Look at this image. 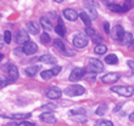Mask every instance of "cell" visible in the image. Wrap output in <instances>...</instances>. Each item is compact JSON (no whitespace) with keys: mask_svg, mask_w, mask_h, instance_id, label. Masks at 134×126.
<instances>
[{"mask_svg":"<svg viewBox=\"0 0 134 126\" xmlns=\"http://www.w3.org/2000/svg\"><path fill=\"white\" fill-rule=\"evenodd\" d=\"M87 15L89 16L90 21H92V20H96V18H98V12H96V10L93 6H89L88 7V14H87Z\"/></svg>","mask_w":134,"mask_h":126,"instance_id":"obj_26","label":"cell"},{"mask_svg":"<svg viewBox=\"0 0 134 126\" xmlns=\"http://www.w3.org/2000/svg\"><path fill=\"white\" fill-rule=\"evenodd\" d=\"M95 75L96 74H94V73H92V72H87V73H84V79L87 81H94L95 80Z\"/></svg>","mask_w":134,"mask_h":126,"instance_id":"obj_31","label":"cell"},{"mask_svg":"<svg viewBox=\"0 0 134 126\" xmlns=\"http://www.w3.org/2000/svg\"><path fill=\"white\" fill-rule=\"evenodd\" d=\"M107 6H109V10H111L112 12H123V10H122V6L117 5V4L107 3Z\"/></svg>","mask_w":134,"mask_h":126,"instance_id":"obj_23","label":"cell"},{"mask_svg":"<svg viewBox=\"0 0 134 126\" xmlns=\"http://www.w3.org/2000/svg\"><path fill=\"white\" fill-rule=\"evenodd\" d=\"M85 33H87L89 36H93V38H94V36L96 35L95 34V30H94L93 28H90V27H87V29H85Z\"/></svg>","mask_w":134,"mask_h":126,"instance_id":"obj_35","label":"cell"},{"mask_svg":"<svg viewBox=\"0 0 134 126\" xmlns=\"http://www.w3.org/2000/svg\"><path fill=\"white\" fill-rule=\"evenodd\" d=\"M106 51H107V47H106V45H104V44L96 45L95 49H94V52L98 53V55H104V53H106Z\"/></svg>","mask_w":134,"mask_h":126,"instance_id":"obj_24","label":"cell"},{"mask_svg":"<svg viewBox=\"0 0 134 126\" xmlns=\"http://www.w3.org/2000/svg\"><path fill=\"white\" fill-rule=\"evenodd\" d=\"M0 87H3V86H1V83H0Z\"/></svg>","mask_w":134,"mask_h":126,"instance_id":"obj_47","label":"cell"},{"mask_svg":"<svg viewBox=\"0 0 134 126\" xmlns=\"http://www.w3.org/2000/svg\"><path fill=\"white\" fill-rule=\"evenodd\" d=\"M124 33H126V32H124V29H123L122 26H116V27L113 28V32L111 33V35L113 36V39H116L117 41H120Z\"/></svg>","mask_w":134,"mask_h":126,"instance_id":"obj_13","label":"cell"},{"mask_svg":"<svg viewBox=\"0 0 134 126\" xmlns=\"http://www.w3.org/2000/svg\"><path fill=\"white\" fill-rule=\"evenodd\" d=\"M121 105H122V103H121V104H117V105H116V108L113 109V110H115V112H117V110H120V109H121Z\"/></svg>","mask_w":134,"mask_h":126,"instance_id":"obj_42","label":"cell"},{"mask_svg":"<svg viewBox=\"0 0 134 126\" xmlns=\"http://www.w3.org/2000/svg\"><path fill=\"white\" fill-rule=\"evenodd\" d=\"M50 35L48 34V33H43V34H40V41L43 42V44H49L50 42Z\"/></svg>","mask_w":134,"mask_h":126,"instance_id":"obj_30","label":"cell"},{"mask_svg":"<svg viewBox=\"0 0 134 126\" xmlns=\"http://www.w3.org/2000/svg\"><path fill=\"white\" fill-rule=\"evenodd\" d=\"M28 39H29V35H28V33H27L25 29L18 30L17 33H16V36H15L16 42H17V44H23V45L28 41Z\"/></svg>","mask_w":134,"mask_h":126,"instance_id":"obj_7","label":"cell"},{"mask_svg":"<svg viewBox=\"0 0 134 126\" xmlns=\"http://www.w3.org/2000/svg\"><path fill=\"white\" fill-rule=\"evenodd\" d=\"M95 126H113V124L109 120H99L95 123Z\"/></svg>","mask_w":134,"mask_h":126,"instance_id":"obj_32","label":"cell"},{"mask_svg":"<svg viewBox=\"0 0 134 126\" xmlns=\"http://www.w3.org/2000/svg\"><path fill=\"white\" fill-rule=\"evenodd\" d=\"M5 70H6L7 74H9V78H10L11 81L17 80V78H18V70H17V67L15 66V64H9V66L5 68Z\"/></svg>","mask_w":134,"mask_h":126,"instance_id":"obj_10","label":"cell"},{"mask_svg":"<svg viewBox=\"0 0 134 126\" xmlns=\"http://www.w3.org/2000/svg\"><path fill=\"white\" fill-rule=\"evenodd\" d=\"M133 74H134V70H133Z\"/></svg>","mask_w":134,"mask_h":126,"instance_id":"obj_48","label":"cell"},{"mask_svg":"<svg viewBox=\"0 0 134 126\" xmlns=\"http://www.w3.org/2000/svg\"><path fill=\"white\" fill-rule=\"evenodd\" d=\"M84 73H85V70L83 69V68H74V69L72 70V73L70 74V78H68V79H70V81H72V83H76V81L83 79Z\"/></svg>","mask_w":134,"mask_h":126,"instance_id":"obj_6","label":"cell"},{"mask_svg":"<svg viewBox=\"0 0 134 126\" xmlns=\"http://www.w3.org/2000/svg\"><path fill=\"white\" fill-rule=\"evenodd\" d=\"M120 79H121V75L118 73H109L101 78L102 83H105V84H113V83L118 81Z\"/></svg>","mask_w":134,"mask_h":126,"instance_id":"obj_8","label":"cell"},{"mask_svg":"<svg viewBox=\"0 0 134 126\" xmlns=\"http://www.w3.org/2000/svg\"><path fill=\"white\" fill-rule=\"evenodd\" d=\"M79 17H81V20L83 21V23H84L87 27H90V24H92V21H90L89 16L87 15V12H81V14H79Z\"/></svg>","mask_w":134,"mask_h":126,"instance_id":"obj_22","label":"cell"},{"mask_svg":"<svg viewBox=\"0 0 134 126\" xmlns=\"http://www.w3.org/2000/svg\"><path fill=\"white\" fill-rule=\"evenodd\" d=\"M39 61L42 63H45V64H55L56 63V58L51 55H43L39 57Z\"/></svg>","mask_w":134,"mask_h":126,"instance_id":"obj_15","label":"cell"},{"mask_svg":"<svg viewBox=\"0 0 134 126\" xmlns=\"http://www.w3.org/2000/svg\"><path fill=\"white\" fill-rule=\"evenodd\" d=\"M64 16L68 21H76L78 18L77 11L73 10V9H66V10H64Z\"/></svg>","mask_w":134,"mask_h":126,"instance_id":"obj_14","label":"cell"},{"mask_svg":"<svg viewBox=\"0 0 134 126\" xmlns=\"http://www.w3.org/2000/svg\"><path fill=\"white\" fill-rule=\"evenodd\" d=\"M73 45L77 49H83L88 45V38L83 34H78L73 38Z\"/></svg>","mask_w":134,"mask_h":126,"instance_id":"obj_5","label":"cell"},{"mask_svg":"<svg viewBox=\"0 0 134 126\" xmlns=\"http://www.w3.org/2000/svg\"><path fill=\"white\" fill-rule=\"evenodd\" d=\"M54 46H55L56 49H59L60 51L65 52V49H66V47H65V44L62 42L61 39H55V40H54Z\"/></svg>","mask_w":134,"mask_h":126,"instance_id":"obj_25","label":"cell"},{"mask_svg":"<svg viewBox=\"0 0 134 126\" xmlns=\"http://www.w3.org/2000/svg\"><path fill=\"white\" fill-rule=\"evenodd\" d=\"M104 30H105V33H107V34L110 33V24L107 23V22L104 23Z\"/></svg>","mask_w":134,"mask_h":126,"instance_id":"obj_38","label":"cell"},{"mask_svg":"<svg viewBox=\"0 0 134 126\" xmlns=\"http://www.w3.org/2000/svg\"><path fill=\"white\" fill-rule=\"evenodd\" d=\"M106 112H107V105L106 104H100L99 107H98V109H96V114L99 116H102Z\"/></svg>","mask_w":134,"mask_h":126,"instance_id":"obj_28","label":"cell"},{"mask_svg":"<svg viewBox=\"0 0 134 126\" xmlns=\"http://www.w3.org/2000/svg\"><path fill=\"white\" fill-rule=\"evenodd\" d=\"M61 95H62L61 90L59 87H56V86H51L46 91V97L50 98V99H57V98L61 97Z\"/></svg>","mask_w":134,"mask_h":126,"instance_id":"obj_9","label":"cell"},{"mask_svg":"<svg viewBox=\"0 0 134 126\" xmlns=\"http://www.w3.org/2000/svg\"><path fill=\"white\" fill-rule=\"evenodd\" d=\"M102 70H104V64H102L101 61H99L98 58H90V60H89L88 72L98 74V73H101Z\"/></svg>","mask_w":134,"mask_h":126,"instance_id":"obj_1","label":"cell"},{"mask_svg":"<svg viewBox=\"0 0 134 126\" xmlns=\"http://www.w3.org/2000/svg\"><path fill=\"white\" fill-rule=\"evenodd\" d=\"M105 62L107 63V64H117V63H118V58H117L116 55L111 53V55L105 57Z\"/></svg>","mask_w":134,"mask_h":126,"instance_id":"obj_21","label":"cell"},{"mask_svg":"<svg viewBox=\"0 0 134 126\" xmlns=\"http://www.w3.org/2000/svg\"><path fill=\"white\" fill-rule=\"evenodd\" d=\"M133 5H134V4L132 3V1H126V3H124V5L122 6V10H123V12H124V11L131 10L132 7H133Z\"/></svg>","mask_w":134,"mask_h":126,"instance_id":"obj_33","label":"cell"},{"mask_svg":"<svg viewBox=\"0 0 134 126\" xmlns=\"http://www.w3.org/2000/svg\"><path fill=\"white\" fill-rule=\"evenodd\" d=\"M40 77H42V79H44V80H49V79H51V78L54 77V74H53V72H51V69L43 70L42 73H40Z\"/></svg>","mask_w":134,"mask_h":126,"instance_id":"obj_27","label":"cell"},{"mask_svg":"<svg viewBox=\"0 0 134 126\" xmlns=\"http://www.w3.org/2000/svg\"><path fill=\"white\" fill-rule=\"evenodd\" d=\"M6 126H17V125H16V124H14V123H11V124H7Z\"/></svg>","mask_w":134,"mask_h":126,"instance_id":"obj_45","label":"cell"},{"mask_svg":"<svg viewBox=\"0 0 134 126\" xmlns=\"http://www.w3.org/2000/svg\"><path fill=\"white\" fill-rule=\"evenodd\" d=\"M27 29H28V32L31 33V34L37 35V34H39V30H40V26H39L38 22L31 21V22H28V23H27Z\"/></svg>","mask_w":134,"mask_h":126,"instance_id":"obj_12","label":"cell"},{"mask_svg":"<svg viewBox=\"0 0 134 126\" xmlns=\"http://www.w3.org/2000/svg\"><path fill=\"white\" fill-rule=\"evenodd\" d=\"M51 72H53L54 77H55V75H57V74H59V73L61 72V67H59V66L54 67V68H51Z\"/></svg>","mask_w":134,"mask_h":126,"instance_id":"obj_37","label":"cell"},{"mask_svg":"<svg viewBox=\"0 0 134 126\" xmlns=\"http://www.w3.org/2000/svg\"><path fill=\"white\" fill-rule=\"evenodd\" d=\"M85 92L84 87L81 86V85H72V86H68V87L65 90V93L70 97H76V96H81Z\"/></svg>","mask_w":134,"mask_h":126,"instance_id":"obj_3","label":"cell"},{"mask_svg":"<svg viewBox=\"0 0 134 126\" xmlns=\"http://www.w3.org/2000/svg\"><path fill=\"white\" fill-rule=\"evenodd\" d=\"M127 64H128V67H129V68H132V69L134 70V61L133 60H129L127 62Z\"/></svg>","mask_w":134,"mask_h":126,"instance_id":"obj_39","label":"cell"},{"mask_svg":"<svg viewBox=\"0 0 134 126\" xmlns=\"http://www.w3.org/2000/svg\"><path fill=\"white\" fill-rule=\"evenodd\" d=\"M129 46H131V49H132V50H134V39L132 40V42L129 44Z\"/></svg>","mask_w":134,"mask_h":126,"instance_id":"obj_44","label":"cell"},{"mask_svg":"<svg viewBox=\"0 0 134 126\" xmlns=\"http://www.w3.org/2000/svg\"><path fill=\"white\" fill-rule=\"evenodd\" d=\"M40 26H42V27L45 29L46 32H49V30H51V29H53L51 21H50L49 18H46V17H42V18H40Z\"/></svg>","mask_w":134,"mask_h":126,"instance_id":"obj_17","label":"cell"},{"mask_svg":"<svg viewBox=\"0 0 134 126\" xmlns=\"http://www.w3.org/2000/svg\"><path fill=\"white\" fill-rule=\"evenodd\" d=\"M39 118H40L42 121H44V123H46V124H55L56 123V118L54 116L53 113H50V112L43 113V114H40Z\"/></svg>","mask_w":134,"mask_h":126,"instance_id":"obj_11","label":"cell"},{"mask_svg":"<svg viewBox=\"0 0 134 126\" xmlns=\"http://www.w3.org/2000/svg\"><path fill=\"white\" fill-rule=\"evenodd\" d=\"M31 116H32L31 113H17V114H12V115L9 116V118H11V119L23 120V119H28V118H31Z\"/></svg>","mask_w":134,"mask_h":126,"instance_id":"obj_20","label":"cell"},{"mask_svg":"<svg viewBox=\"0 0 134 126\" xmlns=\"http://www.w3.org/2000/svg\"><path fill=\"white\" fill-rule=\"evenodd\" d=\"M55 32H56L57 35H60L61 38H62V36H65V34H66V28H65L64 22L61 21V18L59 20V23H57V26L55 27Z\"/></svg>","mask_w":134,"mask_h":126,"instance_id":"obj_16","label":"cell"},{"mask_svg":"<svg viewBox=\"0 0 134 126\" xmlns=\"http://www.w3.org/2000/svg\"><path fill=\"white\" fill-rule=\"evenodd\" d=\"M111 91L116 92V93L123 96V97H131L132 95L134 93V89L132 86H112L111 87Z\"/></svg>","mask_w":134,"mask_h":126,"instance_id":"obj_2","label":"cell"},{"mask_svg":"<svg viewBox=\"0 0 134 126\" xmlns=\"http://www.w3.org/2000/svg\"><path fill=\"white\" fill-rule=\"evenodd\" d=\"M129 120H131V121H134V112L132 113L131 115H129Z\"/></svg>","mask_w":134,"mask_h":126,"instance_id":"obj_43","label":"cell"},{"mask_svg":"<svg viewBox=\"0 0 134 126\" xmlns=\"http://www.w3.org/2000/svg\"><path fill=\"white\" fill-rule=\"evenodd\" d=\"M4 42L5 44H10L11 42V39H12V35H11V32L9 30H5V33H4Z\"/></svg>","mask_w":134,"mask_h":126,"instance_id":"obj_29","label":"cell"},{"mask_svg":"<svg viewBox=\"0 0 134 126\" xmlns=\"http://www.w3.org/2000/svg\"><path fill=\"white\" fill-rule=\"evenodd\" d=\"M93 41L95 42L96 45H100V44H101V41H102V38L100 36V35H95V36H94V39H93Z\"/></svg>","mask_w":134,"mask_h":126,"instance_id":"obj_36","label":"cell"},{"mask_svg":"<svg viewBox=\"0 0 134 126\" xmlns=\"http://www.w3.org/2000/svg\"><path fill=\"white\" fill-rule=\"evenodd\" d=\"M4 44H5V42H4V38L1 36V35H0V50L4 47Z\"/></svg>","mask_w":134,"mask_h":126,"instance_id":"obj_41","label":"cell"},{"mask_svg":"<svg viewBox=\"0 0 134 126\" xmlns=\"http://www.w3.org/2000/svg\"><path fill=\"white\" fill-rule=\"evenodd\" d=\"M132 40H133V36H132V34L128 32V33H124L123 36L121 38V40L118 42H120L121 45H129L132 42Z\"/></svg>","mask_w":134,"mask_h":126,"instance_id":"obj_18","label":"cell"},{"mask_svg":"<svg viewBox=\"0 0 134 126\" xmlns=\"http://www.w3.org/2000/svg\"><path fill=\"white\" fill-rule=\"evenodd\" d=\"M17 126H34V124L33 123H26V121H23V123H21L20 125Z\"/></svg>","mask_w":134,"mask_h":126,"instance_id":"obj_40","label":"cell"},{"mask_svg":"<svg viewBox=\"0 0 134 126\" xmlns=\"http://www.w3.org/2000/svg\"><path fill=\"white\" fill-rule=\"evenodd\" d=\"M39 70V67L38 66H31V67H27L25 69V73L27 77H34L35 74L38 73Z\"/></svg>","mask_w":134,"mask_h":126,"instance_id":"obj_19","label":"cell"},{"mask_svg":"<svg viewBox=\"0 0 134 126\" xmlns=\"http://www.w3.org/2000/svg\"><path fill=\"white\" fill-rule=\"evenodd\" d=\"M43 109H46V110H54V109L56 108V105L53 104V103H48V104H44L42 107Z\"/></svg>","mask_w":134,"mask_h":126,"instance_id":"obj_34","label":"cell"},{"mask_svg":"<svg viewBox=\"0 0 134 126\" xmlns=\"http://www.w3.org/2000/svg\"><path fill=\"white\" fill-rule=\"evenodd\" d=\"M38 51V45L35 44L34 41H27L22 47V52L27 55V56H31V55H34L35 52Z\"/></svg>","mask_w":134,"mask_h":126,"instance_id":"obj_4","label":"cell"},{"mask_svg":"<svg viewBox=\"0 0 134 126\" xmlns=\"http://www.w3.org/2000/svg\"><path fill=\"white\" fill-rule=\"evenodd\" d=\"M3 58H4V55H3V53H0V62L3 61Z\"/></svg>","mask_w":134,"mask_h":126,"instance_id":"obj_46","label":"cell"}]
</instances>
